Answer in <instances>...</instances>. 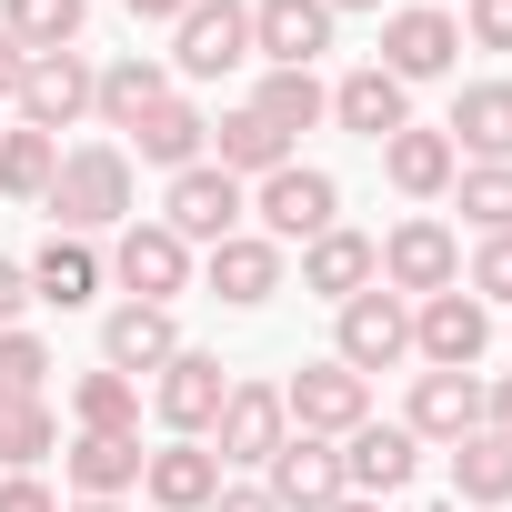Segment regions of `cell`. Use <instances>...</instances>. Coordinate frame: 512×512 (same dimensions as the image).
I'll list each match as a JSON object with an SVG mask.
<instances>
[{
    "label": "cell",
    "instance_id": "obj_1",
    "mask_svg": "<svg viewBox=\"0 0 512 512\" xmlns=\"http://www.w3.org/2000/svg\"><path fill=\"white\" fill-rule=\"evenodd\" d=\"M41 201H51L61 231H121V221H131V151H111V141L61 151V171H51Z\"/></svg>",
    "mask_w": 512,
    "mask_h": 512
},
{
    "label": "cell",
    "instance_id": "obj_2",
    "mask_svg": "<svg viewBox=\"0 0 512 512\" xmlns=\"http://www.w3.org/2000/svg\"><path fill=\"white\" fill-rule=\"evenodd\" d=\"M251 221H262V241H322L342 221V181L312 161H282L272 181H251Z\"/></svg>",
    "mask_w": 512,
    "mask_h": 512
},
{
    "label": "cell",
    "instance_id": "obj_3",
    "mask_svg": "<svg viewBox=\"0 0 512 512\" xmlns=\"http://www.w3.org/2000/svg\"><path fill=\"white\" fill-rule=\"evenodd\" d=\"M332 362H342V372H362V382H372V372H392V362H412V302H402V292H382V282H372V292H352V302H342V332H332Z\"/></svg>",
    "mask_w": 512,
    "mask_h": 512
},
{
    "label": "cell",
    "instance_id": "obj_4",
    "mask_svg": "<svg viewBox=\"0 0 512 512\" xmlns=\"http://www.w3.org/2000/svg\"><path fill=\"white\" fill-rule=\"evenodd\" d=\"M251 61V0H191L171 21V71L181 81H221Z\"/></svg>",
    "mask_w": 512,
    "mask_h": 512
},
{
    "label": "cell",
    "instance_id": "obj_5",
    "mask_svg": "<svg viewBox=\"0 0 512 512\" xmlns=\"http://www.w3.org/2000/svg\"><path fill=\"white\" fill-rule=\"evenodd\" d=\"M221 402H231V372H221V352H171V362L151 372V412L171 422V442H211Z\"/></svg>",
    "mask_w": 512,
    "mask_h": 512
},
{
    "label": "cell",
    "instance_id": "obj_6",
    "mask_svg": "<svg viewBox=\"0 0 512 512\" xmlns=\"http://www.w3.org/2000/svg\"><path fill=\"white\" fill-rule=\"evenodd\" d=\"M282 412H292V432L342 442V432H362V422H372V382H362V372H342V362H302V372L282 382Z\"/></svg>",
    "mask_w": 512,
    "mask_h": 512
},
{
    "label": "cell",
    "instance_id": "obj_7",
    "mask_svg": "<svg viewBox=\"0 0 512 512\" xmlns=\"http://www.w3.org/2000/svg\"><path fill=\"white\" fill-rule=\"evenodd\" d=\"M452 282H462V241H452V221L412 211V221L382 241V292H402V302H432V292H452Z\"/></svg>",
    "mask_w": 512,
    "mask_h": 512
},
{
    "label": "cell",
    "instance_id": "obj_8",
    "mask_svg": "<svg viewBox=\"0 0 512 512\" xmlns=\"http://www.w3.org/2000/svg\"><path fill=\"white\" fill-rule=\"evenodd\" d=\"M412 352H422L432 372H472V362L492 352V302H472L462 282L432 292V302H412Z\"/></svg>",
    "mask_w": 512,
    "mask_h": 512
},
{
    "label": "cell",
    "instance_id": "obj_9",
    "mask_svg": "<svg viewBox=\"0 0 512 512\" xmlns=\"http://www.w3.org/2000/svg\"><path fill=\"white\" fill-rule=\"evenodd\" d=\"M462 61V21L432 11V0H412V11H382V71L412 91V81H442Z\"/></svg>",
    "mask_w": 512,
    "mask_h": 512
},
{
    "label": "cell",
    "instance_id": "obj_10",
    "mask_svg": "<svg viewBox=\"0 0 512 512\" xmlns=\"http://www.w3.org/2000/svg\"><path fill=\"white\" fill-rule=\"evenodd\" d=\"M241 211H251V191H241L221 161H191V171H171V201H161V221H171L181 241H201V251H211V241H231V231H241Z\"/></svg>",
    "mask_w": 512,
    "mask_h": 512
},
{
    "label": "cell",
    "instance_id": "obj_11",
    "mask_svg": "<svg viewBox=\"0 0 512 512\" xmlns=\"http://www.w3.org/2000/svg\"><path fill=\"white\" fill-rule=\"evenodd\" d=\"M292 442V412H282V382H231V402H221V422H211V452H221V472L241 462H272Z\"/></svg>",
    "mask_w": 512,
    "mask_h": 512
},
{
    "label": "cell",
    "instance_id": "obj_12",
    "mask_svg": "<svg viewBox=\"0 0 512 512\" xmlns=\"http://www.w3.org/2000/svg\"><path fill=\"white\" fill-rule=\"evenodd\" d=\"M111 282H121L131 302H171V292L191 282V241H181L171 221H121V251H111Z\"/></svg>",
    "mask_w": 512,
    "mask_h": 512
},
{
    "label": "cell",
    "instance_id": "obj_13",
    "mask_svg": "<svg viewBox=\"0 0 512 512\" xmlns=\"http://www.w3.org/2000/svg\"><path fill=\"white\" fill-rule=\"evenodd\" d=\"M91 91H101V71L81 61V51H41L31 71H21V131H71L81 111H91Z\"/></svg>",
    "mask_w": 512,
    "mask_h": 512
},
{
    "label": "cell",
    "instance_id": "obj_14",
    "mask_svg": "<svg viewBox=\"0 0 512 512\" xmlns=\"http://www.w3.org/2000/svg\"><path fill=\"white\" fill-rule=\"evenodd\" d=\"M322 51H332V11H322V0H251V61L312 71Z\"/></svg>",
    "mask_w": 512,
    "mask_h": 512
},
{
    "label": "cell",
    "instance_id": "obj_15",
    "mask_svg": "<svg viewBox=\"0 0 512 512\" xmlns=\"http://www.w3.org/2000/svg\"><path fill=\"white\" fill-rule=\"evenodd\" d=\"M412 442H472L482 432V372H412V412H402Z\"/></svg>",
    "mask_w": 512,
    "mask_h": 512
},
{
    "label": "cell",
    "instance_id": "obj_16",
    "mask_svg": "<svg viewBox=\"0 0 512 512\" xmlns=\"http://www.w3.org/2000/svg\"><path fill=\"white\" fill-rule=\"evenodd\" d=\"M262 472H272L262 492H272L282 512H332V502L352 492V482H342V442H312V432H292V442H282Z\"/></svg>",
    "mask_w": 512,
    "mask_h": 512
},
{
    "label": "cell",
    "instance_id": "obj_17",
    "mask_svg": "<svg viewBox=\"0 0 512 512\" xmlns=\"http://www.w3.org/2000/svg\"><path fill=\"white\" fill-rule=\"evenodd\" d=\"M412 472H422V442H412L402 422H362V432H342V482H352L362 502L412 492Z\"/></svg>",
    "mask_w": 512,
    "mask_h": 512
},
{
    "label": "cell",
    "instance_id": "obj_18",
    "mask_svg": "<svg viewBox=\"0 0 512 512\" xmlns=\"http://www.w3.org/2000/svg\"><path fill=\"white\" fill-rule=\"evenodd\" d=\"M382 282V241H362V231H322V241H302V292H322L332 312L352 302V292H372Z\"/></svg>",
    "mask_w": 512,
    "mask_h": 512
},
{
    "label": "cell",
    "instance_id": "obj_19",
    "mask_svg": "<svg viewBox=\"0 0 512 512\" xmlns=\"http://www.w3.org/2000/svg\"><path fill=\"white\" fill-rule=\"evenodd\" d=\"M211 292H221L231 312H262V302L282 292V241H262V231L211 241Z\"/></svg>",
    "mask_w": 512,
    "mask_h": 512
},
{
    "label": "cell",
    "instance_id": "obj_20",
    "mask_svg": "<svg viewBox=\"0 0 512 512\" xmlns=\"http://www.w3.org/2000/svg\"><path fill=\"white\" fill-rule=\"evenodd\" d=\"M171 352H181L171 302H121V312L101 322V362H111V372H131V382H141V372H161Z\"/></svg>",
    "mask_w": 512,
    "mask_h": 512
},
{
    "label": "cell",
    "instance_id": "obj_21",
    "mask_svg": "<svg viewBox=\"0 0 512 512\" xmlns=\"http://www.w3.org/2000/svg\"><path fill=\"white\" fill-rule=\"evenodd\" d=\"M141 492L161 512H201L221 492V452L211 442H161V452H141Z\"/></svg>",
    "mask_w": 512,
    "mask_h": 512
},
{
    "label": "cell",
    "instance_id": "obj_22",
    "mask_svg": "<svg viewBox=\"0 0 512 512\" xmlns=\"http://www.w3.org/2000/svg\"><path fill=\"white\" fill-rule=\"evenodd\" d=\"M21 272H31V302H51V312H81V302L101 292V251H91L81 231H51V241L31 251V262H21Z\"/></svg>",
    "mask_w": 512,
    "mask_h": 512
},
{
    "label": "cell",
    "instance_id": "obj_23",
    "mask_svg": "<svg viewBox=\"0 0 512 512\" xmlns=\"http://www.w3.org/2000/svg\"><path fill=\"white\" fill-rule=\"evenodd\" d=\"M382 171H392V191H402V201H442V191H452V171H462V151H452L442 131L402 121V131L382 141Z\"/></svg>",
    "mask_w": 512,
    "mask_h": 512
},
{
    "label": "cell",
    "instance_id": "obj_24",
    "mask_svg": "<svg viewBox=\"0 0 512 512\" xmlns=\"http://www.w3.org/2000/svg\"><path fill=\"white\" fill-rule=\"evenodd\" d=\"M332 121L342 131H362V141H392L402 121H412V91L372 61V71H352V81H332Z\"/></svg>",
    "mask_w": 512,
    "mask_h": 512
},
{
    "label": "cell",
    "instance_id": "obj_25",
    "mask_svg": "<svg viewBox=\"0 0 512 512\" xmlns=\"http://www.w3.org/2000/svg\"><path fill=\"white\" fill-rule=\"evenodd\" d=\"M442 141H452V151H472V161H512V81H472V91L452 101Z\"/></svg>",
    "mask_w": 512,
    "mask_h": 512
},
{
    "label": "cell",
    "instance_id": "obj_26",
    "mask_svg": "<svg viewBox=\"0 0 512 512\" xmlns=\"http://www.w3.org/2000/svg\"><path fill=\"white\" fill-rule=\"evenodd\" d=\"M211 161H221L231 181H272V171L292 161V141H282V131L262 121V111L241 101V111H221V121H211Z\"/></svg>",
    "mask_w": 512,
    "mask_h": 512
},
{
    "label": "cell",
    "instance_id": "obj_27",
    "mask_svg": "<svg viewBox=\"0 0 512 512\" xmlns=\"http://www.w3.org/2000/svg\"><path fill=\"white\" fill-rule=\"evenodd\" d=\"M71 482H81V502H121L131 482H141V432H81L71 452Z\"/></svg>",
    "mask_w": 512,
    "mask_h": 512
},
{
    "label": "cell",
    "instance_id": "obj_28",
    "mask_svg": "<svg viewBox=\"0 0 512 512\" xmlns=\"http://www.w3.org/2000/svg\"><path fill=\"white\" fill-rule=\"evenodd\" d=\"M161 101H171V71H161V61H141V51H131V61H111V71H101V91H91V111H101L111 131H141Z\"/></svg>",
    "mask_w": 512,
    "mask_h": 512
},
{
    "label": "cell",
    "instance_id": "obj_29",
    "mask_svg": "<svg viewBox=\"0 0 512 512\" xmlns=\"http://www.w3.org/2000/svg\"><path fill=\"white\" fill-rule=\"evenodd\" d=\"M81 21H91V0H0V31H11L31 61L41 51H81Z\"/></svg>",
    "mask_w": 512,
    "mask_h": 512
},
{
    "label": "cell",
    "instance_id": "obj_30",
    "mask_svg": "<svg viewBox=\"0 0 512 512\" xmlns=\"http://www.w3.org/2000/svg\"><path fill=\"white\" fill-rule=\"evenodd\" d=\"M131 141H141V161H161V171H191V161H211V121H201L181 91H171V101H161V111H151Z\"/></svg>",
    "mask_w": 512,
    "mask_h": 512
},
{
    "label": "cell",
    "instance_id": "obj_31",
    "mask_svg": "<svg viewBox=\"0 0 512 512\" xmlns=\"http://www.w3.org/2000/svg\"><path fill=\"white\" fill-rule=\"evenodd\" d=\"M251 111H262L282 141L292 131H312V121H332V91L312 81V71H262V91H251Z\"/></svg>",
    "mask_w": 512,
    "mask_h": 512
},
{
    "label": "cell",
    "instance_id": "obj_32",
    "mask_svg": "<svg viewBox=\"0 0 512 512\" xmlns=\"http://www.w3.org/2000/svg\"><path fill=\"white\" fill-rule=\"evenodd\" d=\"M452 492L462 502H512V442L502 432H472V442H452Z\"/></svg>",
    "mask_w": 512,
    "mask_h": 512
},
{
    "label": "cell",
    "instance_id": "obj_33",
    "mask_svg": "<svg viewBox=\"0 0 512 512\" xmlns=\"http://www.w3.org/2000/svg\"><path fill=\"white\" fill-rule=\"evenodd\" d=\"M71 412H81V432H141V382L131 372H81V392H71Z\"/></svg>",
    "mask_w": 512,
    "mask_h": 512
},
{
    "label": "cell",
    "instance_id": "obj_34",
    "mask_svg": "<svg viewBox=\"0 0 512 512\" xmlns=\"http://www.w3.org/2000/svg\"><path fill=\"white\" fill-rule=\"evenodd\" d=\"M61 171V141L51 131H0V201H41Z\"/></svg>",
    "mask_w": 512,
    "mask_h": 512
},
{
    "label": "cell",
    "instance_id": "obj_35",
    "mask_svg": "<svg viewBox=\"0 0 512 512\" xmlns=\"http://www.w3.org/2000/svg\"><path fill=\"white\" fill-rule=\"evenodd\" d=\"M452 191H462V221L492 241V231H512V161H472V171H452Z\"/></svg>",
    "mask_w": 512,
    "mask_h": 512
},
{
    "label": "cell",
    "instance_id": "obj_36",
    "mask_svg": "<svg viewBox=\"0 0 512 512\" xmlns=\"http://www.w3.org/2000/svg\"><path fill=\"white\" fill-rule=\"evenodd\" d=\"M51 452V402H0V472H31Z\"/></svg>",
    "mask_w": 512,
    "mask_h": 512
},
{
    "label": "cell",
    "instance_id": "obj_37",
    "mask_svg": "<svg viewBox=\"0 0 512 512\" xmlns=\"http://www.w3.org/2000/svg\"><path fill=\"white\" fill-rule=\"evenodd\" d=\"M41 382H51V352L31 332H0V402H41Z\"/></svg>",
    "mask_w": 512,
    "mask_h": 512
},
{
    "label": "cell",
    "instance_id": "obj_38",
    "mask_svg": "<svg viewBox=\"0 0 512 512\" xmlns=\"http://www.w3.org/2000/svg\"><path fill=\"white\" fill-rule=\"evenodd\" d=\"M462 292H472V302H512V231H492V241L472 251V272H462Z\"/></svg>",
    "mask_w": 512,
    "mask_h": 512
},
{
    "label": "cell",
    "instance_id": "obj_39",
    "mask_svg": "<svg viewBox=\"0 0 512 512\" xmlns=\"http://www.w3.org/2000/svg\"><path fill=\"white\" fill-rule=\"evenodd\" d=\"M462 41H472V51H512V0H472V11H462Z\"/></svg>",
    "mask_w": 512,
    "mask_h": 512
},
{
    "label": "cell",
    "instance_id": "obj_40",
    "mask_svg": "<svg viewBox=\"0 0 512 512\" xmlns=\"http://www.w3.org/2000/svg\"><path fill=\"white\" fill-rule=\"evenodd\" d=\"M0 512H61V502H51L31 472H0Z\"/></svg>",
    "mask_w": 512,
    "mask_h": 512
},
{
    "label": "cell",
    "instance_id": "obj_41",
    "mask_svg": "<svg viewBox=\"0 0 512 512\" xmlns=\"http://www.w3.org/2000/svg\"><path fill=\"white\" fill-rule=\"evenodd\" d=\"M201 512H282V502H272V492H262V482H221V492H211V502H201Z\"/></svg>",
    "mask_w": 512,
    "mask_h": 512
},
{
    "label": "cell",
    "instance_id": "obj_42",
    "mask_svg": "<svg viewBox=\"0 0 512 512\" xmlns=\"http://www.w3.org/2000/svg\"><path fill=\"white\" fill-rule=\"evenodd\" d=\"M21 302H31V272L0 262V332H21Z\"/></svg>",
    "mask_w": 512,
    "mask_h": 512
},
{
    "label": "cell",
    "instance_id": "obj_43",
    "mask_svg": "<svg viewBox=\"0 0 512 512\" xmlns=\"http://www.w3.org/2000/svg\"><path fill=\"white\" fill-rule=\"evenodd\" d=\"M482 432H502V442H512V372H502V382H482Z\"/></svg>",
    "mask_w": 512,
    "mask_h": 512
},
{
    "label": "cell",
    "instance_id": "obj_44",
    "mask_svg": "<svg viewBox=\"0 0 512 512\" xmlns=\"http://www.w3.org/2000/svg\"><path fill=\"white\" fill-rule=\"evenodd\" d=\"M21 71H31V51H21L11 31H0V101H21Z\"/></svg>",
    "mask_w": 512,
    "mask_h": 512
},
{
    "label": "cell",
    "instance_id": "obj_45",
    "mask_svg": "<svg viewBox=\"0 0 512 512\" xmlns=\"http://www.w3.org/2000/svg\"><path fill=\"white\" fill-rule=\"evenodd\" d=\"M131 11H141V21H181V11H191V0H131Z\"/></svg>",
    "mask_w": 512,
    "mask_h": 512
},
{
    "label": "cell",
    "instance_id": "obj_46",
    "mask_svg": "<svg viewBox=\"0 0 512 512\" xmlns=\"http://www.w3.org/2000/svg\"><path fill=\"white\" fill-rule=\"evenodd\" d=\"M322 11H332V21H342V11H382V0H322Z\"/></svg>",
    "mask_w": 512,
    "mask_h": 512
},
{
    "label": "cell",
    "instance_id": "obj_47",
    "mask_svg": "<svg viewBox=\"0 0 512 512\" xmlns=\"http://www.w3.org/2000/svg\"><path fill=\"white\" fill-rule=\"evenodd\" d=\"M332 512H382V502H362V492H342V502H332Z\"/></svg>",
    "mask_w": 512,
    "mask_h": 512
},
{
    "label": "cell",
    "instance_id": "obj_48",
    "mask_svg": "<svg viewBox=\"0 0 512 512\" xmlns=\"http://www.w3.org/2000/svg\"><path fill=\"white\" fill-rule=\"evenodd\" d=\"M71 512H121V502H71Z\"/></svg>",
    "mask_w": 512,
    "mask_h": 512
}]
</instances>
